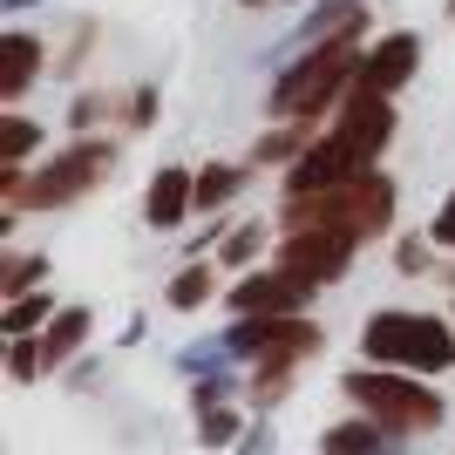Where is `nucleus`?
<instances>
[{
    "label": "nucleus",
    "mask_w": 455,
    "mask_h": 455,
    "mask_svg": "<svg viewBox=\"0 0 455 455\" xmlns=\"http://www.w3.org/2000/svg\"><path fill=\"white\" fill-rule=\"evenodd\" d=\"M387 211H395V190L380 184V177H354V184H333V190H313V197H292V231L306 225H333V231H374L387 225Z\"/></svg>",
    "instance_id": "f257e3e1"
},
{
    "label": "nucleus",
    "mask_w": 455,
    "mask_h": 455,
    "mask_svg": "<svg viewBox=\"0 0 455 455\" xmlns=\"http://www.w3.org/2000/svg\"><path fill=\"white\" fill-rule=\"evenodd\" d=\"M367 354L387 367H449L455 361V340H449V326L428 320V313H374L367 320Z\"/></svg>",
    "instance_id": "f03ea898"
},
{
    "label": "nucleus",
    "mask_w": 455,
    "mask_h": 455,
    "mask_svg": "<svg viewBox=\"0 0 455 455\" xmlns=\"http://www.w3.org/2000/svg\"><path fill=\"white\" fill-rule=\"evenodd\" d=\"M347 395L361 401L380 428H428L442 421V401L421 395L415 380H387V374H347Z\"/></svg>",
    "instance_id": "7ed1b4c3"
},
{
    "label": "nucleus",
    "mask_w": 455,
    "mask_h": 455,
    "mask_svg": "<svg viewBox=\"0 0 455 455\" xmlns=\"http://www.w3.org/2000/svg\"><path fill=\"white\" fill-rule=\"evenodd\" d=\"M347 76H354V48H347V41H326V48H313V55L272 89V102H279V116H306V109H320Z\"/></svg>",
    "instance_id": "20e7f679"
},
{
    "label": "nucleus",
    "mask_w": 455,
    "mask_h": 455,
    "mask_svg": "<svg viewBox=\"0 0 455 455\" xmlns=\"http://www.w3.org/2000/svg\"><path fill=\"white\" fill-rule=\"evenodd\" d=\"M347 251H354V231L306 225V231H292V238H285V251H279V272H292L299 285H326V279H340Z\"/></svg>",
    "instance_id": "39448f33"
},
{
    "label": "nucleus",
    "mask_w": 455,
    "mask_h": 455,
    "mask_svg": "<svg viewBox=\"0 0 455 455\" xmlns=\"http://www.w3.org/2000/svg\"><path fill=\"white\" fill-rule=\"evenodd\" d=\"M102 164H109V150L102 143H82V150H68L48 177H35V184H20L14 197H35V204H61V197H76V190H89L95 177H102Z\"/></svg>",
    "instance_id": "423d86ee"
},
{
    "label": "nucleus",
    "mask_w": 455,
    "mask_h": 455,
    "mask_svg": "<svg viewBox=\"0 0 455 455\" xmlns=\"http://www.w3.org/2000/svg\"><path fill=\"white\" fill-rule=\"evenodd\" d=\"M408 76H415V35H387L374 55L361 61V82H367V89H380V95L395 89V82H408Z\"/></svg>",
    "instance_id": "0eeeda50"
},
{
    "label": "nucleus",
    "mask_w": 455,
    "mask_h": 455,
    "mask_svg": "<svg viewBox=\"0 0 455 455\" xmlns=\"http://www.w3.org/2000/svg\"><path fill=\"white\" fill-rule=\"evenodd\" d=\"M306 285L292 279V272H272V279H245L238 292H231V306L238 313H285V306H299Z\"/></svg>",
    "instance_id": "6e6552de"
},
{
    "label": "nucleus",
    "mask_w": 455,
    "mask_h": 455,
    "mask_svg": "<svg viewBox=\"0 0 455 455\" xmlns=\"http://www.w3.org/2000/svg\"><path fill=\"white\" fill-rule=\"evenodd\" d=\"M190 197H197V184H190L184 171H164L150 184V225H177V218L190 211Z\"/></svg>",
    "instance_id": "1a4fd4ad"
},
{
    "label": "nucleus",
    "mask_w": 455,
    "mask_h": 455,
    "mask_svg": "<svg viewBox=\"0 0 455 455\" xmlns=\"http://www.w3.org/2000/svg\"><path fill=\"white\" fill-rule=\"evenodd\" d=\"M35 55H41V48H35L28 35H7V41H0V95H20V89H28Z\"/></svg>",
    "instance_id": "9d476101"
},
{
    "label": "nucleus",
    "mask_w": 455,
    "mask_h": 455,
    "mask_svg": "<svg viewBox=\"0 0 455 455\" xmlns=\"http://www.w3.org/2000/svg\"><path fill=\"white\" fill-rule=\"evenodd\" d=\"M380 449H387V435H380L374 421H347V428L326 435V455H380Z\"/></svg>",
    "instance_id": "9b49d317"
},
{
    "label": "nucleus",
    "mask_w": 455,
    "mask_h": 455,
    "mask_svg": "<svg viewBox=\"0 0 455 455\" xmlns=\"http://www.w3.org/2000/svg\"><path fill=\"white\" fill-rule=\"evenodd\" d=\"M82 333H89V313H61V320L48 326V340H41V354H48V361H68V354L82 347Z\"/></svg>",
    "instance_id": "f8f14e48"
},
{
    "label": "nucleus",
    "mask_w": 455,
    "mask_h": 455,
    "mask_svg": "<svg viewBox=\"0 0 455 455\" xmlns=\"http://www.w3.org/2000/svg\"><path fill=\"white\" fill-rule=\"evenodd\" d=\"M28 150H35V123H20V116H7V130H0V164H20Z\"/></svg>",
    "instance_id": "ddd939ff"
},
{
    "label": "nucleus",
    "mask_w": 455,
    "mask_h": 455,
    "mask_svg": "<svg viewBox=\"0 0 455 455\" xmlns=\"http://www.w3.org/2000/svg\"><path fill=\"white\" fill-rule=\"evenodd\" d=\"M231 190H238V171H204L197 177V204H225Z\"/></svg>",
    "instance_id": "4468645a"
},
{
    "label": "nucleus",
    "mask_w": 455,
    "mask_h": 455,
    "mask_svg": "<svg viewBox=\"0 0 455 455\" xmlns=\"http://www.w3.org/2000/svg\"><path fill=\"white\" fill-rule=\"evenodd\" d=\"M204 292H211V272H204V266H190L184 279L171 285V306H197V299H204Z\"/></svg>",
    "instance_id": "2eb2a0df"
},
{
    "label": "nucleus",
    "mask_w": 455,
    "mask_h": 455,
    "mask_svg": "<svg viewBox=\"0 0 455 455\" xmlns=\"http://www.w3.org/2000/svg\"><path fill=\"white\" fill-rule=\"evenodd\" d=\"M41 313H48V299H14V306H7V333H28Z\"/></svg>",
    "instance_id": "dca6fc26"
},
{
    "label": "nucleus",
    "mask_w": 455,
    "mask_h": 455,
    "mask_svg": "<svg viewBox=\"0 0 455 455\" xmlns=\"http://www.w3.org/2000/svg\"><path fill=\"white\" fill-rule=\"evenodd\" d=\"M35 272H41V259H14V266H7V292H20V285H35Z\"/></svg>",
    "instance_id": "f3484780"
},
{
    "label": "nucleus",
    "mask_w": 455,
    "mask_h": 455,
    "mask_svg": "<svg viewBox=\"0 0 455 455\" xmlns=\"http://www.w3.org/2000/svg\"><path fill=\"white\" fill-rule=\"evenodd\" d=\"M435 238H442V245H455V197L442 204V218H435Z\"/></svg>",
    "instance_id": "a211bd4d"
},
{
    "label": "nucleus",
    "mask_w": 455,
    "mask_h": 455,
    "mask_svg": "<svg viewBox=\"0 0 455 455\" xmlns=\"http://www.w3.org/2000/svg\"><path fill=\"white\" fill-rule=\"evenodd\" d=\"M245 7H259V0H245Z\"/></svg>",
    "instance_id": "6ab92c4d"
}]
</instances>
